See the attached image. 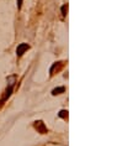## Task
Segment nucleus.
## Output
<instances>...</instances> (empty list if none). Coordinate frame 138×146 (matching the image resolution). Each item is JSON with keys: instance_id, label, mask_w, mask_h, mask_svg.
Wrapping results in <instances>:
<instances>
[{"instance_id": "nucleus-1", "label": "nucleus", "mask_w": 138, "mask_h": 146, "mask_svg": "<svg viewBox=\"0 0 138 146\" xmlns=\"http://www.w3.org/2000/svg\"><path fill=\"white\" fill-rule=\"evenodd\" d=\"M15 79H16V77L15 76H11V77L9 78V87L6 88V90H5L4 95H3V98L0 99V108L4 105V103L9 99V97L12 94V92H14V85H15Z\"/></svg>"}, {"instance_id": "nucleus-2", "label": "nucleus", "mask_w": 138, "mask_h": 146, "mask_svg": "<svg viewBox=\"0 0 138 146\" xmlns=\"http://www.w3.org/2000/svg\"><path fill=\"white\" fill-rule=\"evenodd\" d=\"M33 126H35V129L38 131V133H41V134H47V128H46L45 123L42 121V120H37V121L33 123Z\"/></svg>"}, {"instance_id": "nucleus-3", "label": "nucleus", "mask_w": 138, "mask_h": 146, "mask_svg": "<svg viewBox=\"0 0 138 146\" xmlns=\"http://www.w3.org/2000/svg\"><path fill=\"white\" fill-rule=\"evenodd\" d=\"M29 48H30V46L27 45V43H21V45L17 46V48H16V55H17L19 57L22 56V55H24V53L26 52V51H27Z\"/></svg>"}, {"instance_id": "nucleus-4", "label": "nucleus", "mask_w": 138, "mask_h": 146, "mask_svg": "<svg viewBox=\"0 0 138 146\" xmlns=\"http://www.w3.org/2000/svg\"><path fill=\"white\" fill-rule=\"evenodd\" d=\"M63 65H64L63 62H56V63H54V65L51 67V69H49V73H51V76H53V74H54V71H56V69L58 71V69L61 68Z\"/></svg>"}, {"instance_id": "nucleus-5", "label": "nucleus", "mask_w": 138, "mask_h": 146, "mask_svg": "<svg viewBox=\"0 0 138 146\" xmlns=\"http://www.w3.org/2000/svg\"><path fill=\"white\" fill-rule=\"evenodd\" d=\"M64 90H65L64 87H58V88H54V89L52 90V95H58V94L63 93Z\"/></svg>"}, {"instance_id": "nucleus-6", "label": "nucleus", "mask_w": 138, "mask_h": 146, "mask_svg": "<svg viewBox=\"0 0 138 146\" xmlns=\"http://www.w3.org/2000/svg\"><path fill=\"white\" fill-rule=\"evenodd\" d=\"M58 115H59V118L67 119V118H68V110H61Z\"/></svg>"}, {"instance_id": "nucleus-7", "label": "nucleus", "mask_w": 138, "mask_h": 146, "mask_svg": "<svg viewBox=\"0 0 138 146\" xmlns=\"http://www.w3.org/2000/svg\"><path fill=\"white\" fill-rule=\"evenodd\" d=\"M67 12H68V5L64 4L63 6H62V15L65 16V15H67Z\"/></svg>"}, {"instance_id": "nucleus-8", "label": "nucleus", "mask_w": 138, "mask_h": 146, "mask_svg": "<svg viewBox=\"0 0 138 146\" xmlns=\"http://www.w3.org/2000/svg\"><path fill=\"white\" fill-rule=\"evenodd\" d=\"M21 6H22V0H17V8L21 9Z\"/></svg>"}]
</instances>
